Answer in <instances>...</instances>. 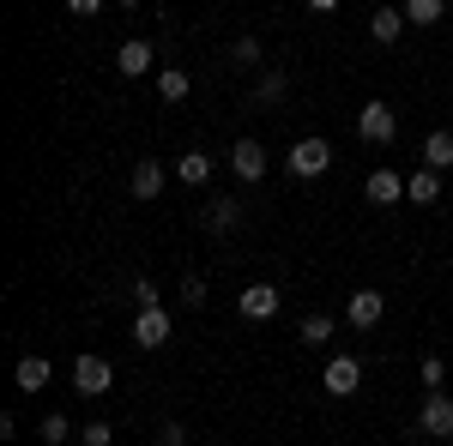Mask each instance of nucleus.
I'll return each mask as SVG.
<instances>
[{
    "label": "nucleus",
    "mask_w": 453,
    "mask_h": 446,
    "mask_svg": "<svg viewBox=\"0 0 453 446\" xmlns=\"http://www.w3.org/2000/svg\"><path fill=\"white\" fill-rule=\"evenodd\" d=\"M284 170L296 175V181H314V175H326V170H333V145H326L320 133L296 139V145H290V157H284Z\"/></svg>",
    "instance_id": "obj_1"
},
{
    "label": "nucleus",
    "mask_w": 453,
    "mask_h": 446,
    "mask_svg": "<svg viewBox=\"0 0 453 446\" xmlns=\"http://www.w3.org/2000/svg\"><path fill=\"white\" fill-rule=\"evenodd\" d=\"M393 133H399V115H393V103H363L357 109V139H369V145H393Z\"/></svg>",
    "instance_id": "obj_2"
},
{
    "label": "nucleus",
    "mask_w": 453,
    "mask_h": 446,
    "mask_svg": "<svg viewBox=\"0 0 453 446\" xmlns=\"http://www.w3.org/2000/svg\"><path fill=\"white\" fill-rule=\"evenodd\" d=\"M109 386H115V368H109L104 356H79L73 362V392L79 398H104Z\"/></svg>",
    "instance_id": "obj_3"
},
{
    "label": "nucleus",
    "mask_w": 453,
    "mask_h": 446,
    "mask_svg": "<svg viewBox=\"0 0 453 446\" xmlns=\"http://www.w3.org/2000/svg\"><path fill=\"white\" fill-rule=\"evenodd\" d=\"M170 332H175V320L164 308H134V344H140V350H164Z\"/></svg>",
    "instance_id": "obj_4"
},
{
    "label": "nucleus",
    "mask_w": 453,
    "mask_h": 446,
    "mask_svg": "<svg viewBox=\"0 0 453 446\" xmlns=\"http://www.w3.org/2000/svg\"><path fill=\"white\" fill-rule=\"evenodd\" d=\"M266 163H273V157H266L260 139H236V145H230V175H236V181H266Z\"/></svg>",
    "instance_id": "obj_5"
},
{
    "label": "nucleus",
    "mask_w": 453,
    "mask_h": 446,
    "mask_svg": "<svg viewBox=\"0 0 453 446\" xmlns=\"http://www.w3.org/2000/svg\"><path fill=\"white\" fill-rule=\"evenodd\" d=\"M418 428H423V435H435V441H448V435H453V398H448V392H423Z\"/></svg>",
    "instance_id": "obj_6"
},
{
    "label": "nucleus",
    "mask_w": 453,
    "mask_h": 446,
    "mask_svg": "<svg viewBox=\"0 0 453 446\" xmlns=\"http://www.w3.org/2000/svg\"><path fill=\"white\" fill-rule=\"evenodd\" d=\"M357 386H363V356H333L326 362V392L333 398H350Z\"/></svg>",
    "instance_id": "obj_7"
},
{
    "label": "nucleus",
    "mask_w": 453,
    "mask_h": 446,
    "mask_svg": "<svg viewBox=\"0 0 453 446\" xmlns=\"http://www.w3.org/2000/svg\"><path fill=\"white\" fill-rule=\"evenodd\" d=\"M381 314H387L381 290H357V296H350V308H345V320L357 326V332H375V326H381Z\"/></svg>",
    "instance_id": "obj_8"
},
{
    "label": "nucleus",
    "mask_w": 453,
    "mask_h": 446,
    "mask_svg": "<svg viewBox=\"0 0 453 446\" xmlns=\"http://www.w3.org/2000/svg\"><path fill=\"white\" fill-rule=\"evenodd\" d=\"M279 314V283H248L242 290V320H273Z\"/></svg>",
    "instance_id": "obj_9"
},
{
    "label": "nucleus",
    "mask_w": 453,
    "mask_h": 446,
    "mask_svg": "<svg viewBox=\"0 0 453 446\" xmlns=\"http://www.w3.org/2000/svg\"><path fill=\"white\" fill-rule=\"evenodd\" d=\"M115 67L127 72V79H145V72H151V42H145V36H127V42L115 49Z\"/></svg>",
    "instance_id": "obj_10"
},
{
    "label": "nucleus",
    "mask_w": 453,
    "mask_h": 446,
    "mask_svg": "<svg viewBox=\"0 0 453 446\" xmlns=\"http://www.w3.org/2000/svg\"><path fill=\"white\" fill-rule=\"evenodd\" d=\"M164 181H170V175H164V163H151V157H140V163H134V175H127L134 200H157V193H164Z\"/></svg>",
    "instance_id": "obj_11"
},
{
    "label": "nucleus",
    "mask_w": 453,
    "mask_h": 446,
    "mask_svg": "<svg viewBox=\"0 0 453 446\" xmlns=\"http://www.w3.org/2000/svg\"><path fill=\"white\" fill-rule=\"evenodd\" d=\"M363 193H369V206H393V200H405V175L375 170L369 181H363Z\"/></svg>",
    "instance_id": "obj_12"
},
{
    "label": "nucleus",
    "mask_w": 453,
    "mask_h": 446,
    "mask_svg": "<svg viewBox=\"0 0 453 446\" xmlns=\"http://www.w3.org/2000/svg\"><path fill=\"white\" fill-rule=\"evenodd\" d=\"M405 200H411V206H435V200H441V170L405 175Z\"/></svg>",
    "instance_id": "obj_13"
},
{
    "label": "nucleus",
    "mask_w": 453,
    "mask_h": 446,
    "mask_svg": "<svg viewBox=\"0 0 453 446\" xmlns=\"http://www.w3.org/2000/svg\"><path fill=\"white\" fill-rule=\"evenodd\" d=\"M206 230L211 236H236V230H242V206H236V200H211L206 206Z\"/></svg>",
    "instance_id": "obj_14"
},
{
    "label": "nucleus",
    "mask_w": 453,
    "mask_h": 446,
    "mask_svg": "<svg viewBox=\"0 0 453 446\" xmlns=\"http://www.w3.org/2000/svg\"><path fill=\"white\" fill-rule=\"evenodd\" d=\"M369 36H375L381 49H393V42L405 36V12H399V6H381V12L369 19Z\"/></svg>",
    "instance_id": "obj_15"
},
{
    "label": "nucleus",
    "mask_w": 453,
    "mask_h": 446,
    "mask_svg": "<svg viewBox=\"0 0 453 446\" xmlns=\"http://www.w3.org/2000/svg\"><path fill=\"white\" fill-rule=\"evenodd\" d=\"M423 170H453V133L448 127H435V133L423 139Z\"/></svg>",
    "instance_id": "obj_16"
},
{
    "label": "nucleus",
    "mask_w": 453,
    "mask_h": 446,
    "mask_svg": "<svg viewBox=\"0 0 453 446\" xmlns=\"http://www.w3.org/2000/svg\"><path fill=\"white\" fill-rule=\"evenodd\" d=\"M399 12H405V25H418V31H429V25H441V12H448V0H405Z\"/></svg>",
    "instance_id": "obj_17"
},
{
    "label": "nucleus",
    "mask_w": 453,
    "mask_h": 446,
    "mask_svg": "<svg viewBox=\"0 0 453 446\" xmlns=\"http://www.w3.org/2000/svg\"><path fill=\"white\" fill-rule=\"evenodd\" d=\"M188 91H194V79H188L181 67H164V72H157V97H164V103H188Z\"/></svg>",
    "instance_id": "obj_18"
},
{
    "label": "nucleus",
    "mask_w": 453,
    "mask_h": 446,
    "mask_svg": "<svg viewBox=\"0 0 453 446\" xmlns=\"http://www.w3.org/2000/svg\"><path fill=\"white\" fill-rule=\"evenodd\" d=\"M175 175H181V187H206L211 181V157L206 151H188V157L175 163Z\"/></svg>",
    "instance_id": "obj_19"
},
{
    "label": "nucleus",
    "mask_w": 453,
    "mask_h": 446,
    "mask_svg": "<svg viewBox=\"0 0 453 446\" xmlns=\"http://www.w3.org/2000/svg\"><path fill=\"white\" fill-rule=\"evenodd\" d=\"M49 374H55V368H49V362H42V356H25V362H19V368H12V380H19V386H25V392H42V386H49Z\"/></svg>",
    "instance_id": "obj_20"
},
{
    "label": "nucleus",
    "mask_w": 453,
    "mask_h": 446,
    "mask_svg": "<svg viewBox=\"0 0 453 446\" xmlns=\"http://www.w3.org/2000/svg\"><path fill=\"white\" fill-rule=\"evenodd\" d=\"M284 91H290V79H284V72H260V85H254V103L266 109V103H279Z\"/></svg>",
    "instance_id": "obj_21"
},
{
    "label": "nucleus",
    "mask_w": 453,
    "mask_h": 446,
    "mask_svg": "<svg viewBox=\"0 0 453 446\" xmlns=\"http://www.w3.org/2000/svg\"><path fill=\"white\" fill-rule=\"evenodd\" d=\"M333 326H339V320H326V314H309V320L296 326V338H303V344H326V338H333Z\"/></svg>",
    "instance_id": "obj_22"
},
{
    "label": "nucleus",
    "mask_w": 453,
    "mask_h": 446,
    "mask_svg": "<svg viewBox=\"0 0 453 446\" xmlns=\"http://www.w3.org/2000/svg\"><path fill=\"white\" fill-rule=\"evenodd\" d=\"M230 67H260V36H236L230 42Z\"/></svg>",
    "instance_id": "obj_23"
},
{
    "label": "nucleus",
    "mask_w": 453,
    "mask_h": 446,
    "mask_svg": "<svg viewBox=\"0 0 453 446\" xmlns=\"http://www.w3.org/2000/svg\"><path fill=\"white\" fill-rule=\"evenodd\" d=\"M42 441H49V446H67L73 441V422H67V416H42Z\"/></svg>",
    "instance_id": "obj_24"
},
{
    "label": "nucleus",
    "mask_w": 453,
    "mask_h": 446,
    "mask_svg": "<svg viewBox=\"0 0 453 446\" xmlns=\"http://www.w3.org/2000/svg\"><path fill=\"white\" fill-rule=\"evenodd\" d=\"M181 302H188V308H206V277H200V272L181 277Z\"/></svg>",
    "instance_id": "obj_25"
},
{
    "label": "nucleus",
    "mask_w": 453,
    "mask_h": 446,
    "mask_svg": "<svg viewBox=\"0 0 453 446\" xmlns=\"http://www.w3.org/2000/svg\"><path fill=\"white\" fill-rule=\"evenodd\" d=\"M441 380H448V362L441 356H423V392H441Z\"/></svg>",
    "instance_id": "obj_26"
},
{
    "label": "nucleus",
    "mask_w": 453,
    "mask_h": 446,
    "mask_svg": "<svg viewBox=\"0 0 453 446\" xmlns=\"http://www.w3.org/2000/svg\"><path fill=\"white\" fill-rule=\"evenodd\" d=\"M134 308H157V283L151 277H134Z\"/></svg>",
    "instance_id": "obj_27"
},
{
    "label": "nucleus",
    "mask_w": 453,
    "mask_h": 446,
    "mask_svg": "<svg viewBox=\"0 0 453 446\" xmlns=\"http://www.w3.org/2000/svg\"><path fill=\"white\" fill-rule=\"evenodd\" d=\"M115 441V428L109 422H85V446H109Z\"/></svg>",
    "instance_id": "obj_28"
},
{
    "label": "nucleus",
    "mask_w": 453,
    "mask_h": 446,
    "mask_svg": "<svg viewBox=\"0 0 453 446\" xmlns=\"http://www.w3.org/2000/svg\"><path fill=\"white\" fill-rule=\"evenodd\" d=\"M157 446H188V428H181V422H164V428H157Z\"/></svg>",
    "instance_id": "obj_29"
},
{
    "label": "nucleus",
    "mask_w": 453,
    "mask_h": 446,
    "mask_svg": "<svg viewBox=\"0 0 453 446\" xmlns=\"http://www.w3.org/2000/svg\"><path fill=\"white\" fill-rule=\"evenodd\" d=\"M73 12H79V19H91V12H104V0H67Z\"/></svg>",
    "instance_id": "obj_30"
},
{
    "label": "nucleus",
    "mask_w": 453,
    "mask_h": 446,
    "mask_svg": "<svg viewBox=\"0 0 453 446\" xmlns=\"http://www.w3.org/2000/svg\"><path fill=\"white\" fill-rule=\"evenodd\" d=\"M309 6H314V12H333V6H339V0H309Z\"/></svg>",
    "instance_id": "obj_31"
},
{
    "label": "nucleus",
    "mask_w": 453,
    "mask_h": 446,
    "mask_svg": "<svg viewBox=\"0 0 453 446\" xmlns=\"http://www.w3.org/2000/svg\"><path fill=\"white\" fill-rule=\"evenodd\" d=\"M121 6H145V0H121Z\"/></svg>",
    "instance_id": "obj_32"
}]
</instances>
